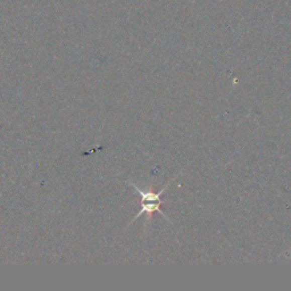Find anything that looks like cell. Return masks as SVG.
Wrapping results in <instances>:
<instances>
[{
    "label": "cell",
    "mask_w": 291,
    "mask_h": 291,
    "mask_svg": "<svg viewBox=\"0 0 291 291\" xmlns=\"http://www.w3.org/2000/svg\"><path fill=\"white\" fill-rule=\"evenodd\" d=\"M129 184L130 185H132L134 189H136L137 192L140 195V197H141V202H145V203H155V202H159L160 201V196L165 192V190H166L168 188V185H169V182H168V184H166L164 186V188L158 191V192H154L153 190L149 189L148 191H145V190H141V189H139L138 186L132 183V182H129Z\"/></svg>",
    "instance_id": "6da1fadb"
},
{
    "label": "cell",
    "mask_w": 291,
    "mask_h": 291,
    "mask_svg": "<svg viewBox=\"0 0 291 291\" xmlns=\"http://www.w3.org/2000/svg\"><path fill=\"white\" fill-rule=\"evenodd\" d=\"M140 203H141V210L139 211V213L136 216H134V219L132 220V222H133V221H136L137 219H139V217H140L142 214H145V213H147V214H148V219H147V220H149V217H151V215H153L155 212L159 213V214H162L165 217V219L168 220L167 216L165 215L162 211H160V205H162V204H164V202L159 201V202H155V203H145V202H140Z\"/></svg>",
    "instance_id": "7a4b0ae2"
}]
</instances>
